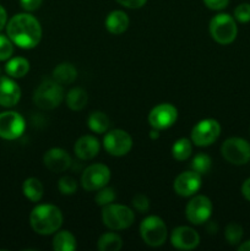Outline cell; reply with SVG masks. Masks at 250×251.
Masks as SVG:
<instances>
[{
    "label": "cell",
    "instance_id": "cell-1",
    "mask_svg": "<svg viewBox=\"0 0 250 251\" xmlns=\"http://www.w3.org/2000/svg\"><path fill=\"white\" fill-rule=\"evenodd\" d=\"M7 37L15 46L32 49L38 46L42 38V27L38 20L31 14H17L7 22Z\"/></svg>",
    "mask_w": 250,
    "mask_h": 251
},
{
    "label": "cell",
    "instance_id": "cell-2",
    "mask_svg": "<svg viewBox=\"0 0 250 251\" xmlns=\"http://www.w3.org/2000/svg\"><path fill=\"white\" fill-rule=\"evenodd\" d=\"M29 223L37 234L50 235L60 229L63 213L54 205H38L29 215Z\"/></svg>",
    "mask_w": 250,
    "mask_h": 251
},
{
    "label": "cell",
    "instance_id": "cell-3",
    "mask_svg": "<svg viewBox=\"0 0 250 251\" xmlns=\"http://www.w3.org/2000/svg\"><path fill=\"white\" fill-rule=\"evenodd\" d=\"M64 100V90L54 78H47L42 81L36 88L33 95V102L39 109L53 110L61 104Z\"/></svg>",
    "mask_w": 250,
    "mask_h": 251
},
{
    "label": "cell",
    "instance_id": "cell-4",
    "mask_svg": "<svg viewBox=\"0 0 250 251\" xmlns=\"http://www.w3.org/2000/svg\"><path fill=\"white\" fill-rule=\"evenodd\" d=\"M210 34L218 44L227 46L233 43L238 36V26L235 19L229 14H218L210 21Z\"/></svg>",
    "mask_w": 250,
    "mask_h": 251
},
{
    "label": "cell",
    "instance_id": "cell-5",
    "mask_svg": "<svg viewBox=\"0 0 250 251\" xmlns=\"http://www.w3.org/2000/svg\"><path fill=\"white\" fill-rule=\"evenodd\" d=\"M103 225L112 230L126 229L135 222V213L130 207L118 203L103 206Z\"/></svg>",
    "mask_w": 250,
    "mask_h": 251
},
{
    "label": "cell",
    "instance_id": "cell-6",
    "mask_svg": "<svg viewBox=\"0 0 250 251\" xmlns=\"http://www.w3.org/2000/svg\"><path fill=\"white\" fill-rule=\"evenodd\" d=\"M140 235L145 244L152 248H158L166 243L167 226L158 216H149L142 220L140 225Z\"/></svg>",
    "mask_w": 250,
    "mask_h": 251
},
{
    "label": "cell",
    "instance_id": "cell-7",
    "mask_svg": "<svg viewBox=\"0 0 250 251\" xmlns=\"http://www.w3.org/2000/svg\"><path fill=\"white\" fill-rule=\"evenodd\" d=\"M221 153L228 163L244 166L250 161V144L242 137H229L222 144Z\"/></svg>",
    "mask_w": 250,
    "mask_h": 251
},
{
    "label": "cell",
    "instance_id": "cell-8",
    "mask_svg": "<svg viewBox=\"0 0 250 251\" xmlns=\"http://www.w3.org/2000/svg\"><path fill=\"white\" fill-rule=\"evenodd\" d=\"M221 135V125L216 119L200 120L191 130V141L199 147L212 145Z\"/></svg>",
    "mask_w": 250,
    "mask_h": 251
},
{
    "label": "cell",
    "instance_id": "cell-9",
    "mask_svg": "<svg viewBox=\"0 0 250 251\" xmlns=\"http://www.w3.org/2000/svg\"><path fill=\"white\" fill-rule=\"evenodd\" d=\"M110 180V171L105 164H91L83 171L81 185L87 191H97L107 185Z\"/></svg>",
    "mask_w": 250,
    "mask_h": 251
},
{
    "label": "cell",
    "instance_id": "cell-10",
    "mask_svg": "<svg viewBox=\"0 0 250 251\" xmlns=\"http://www.w3.org/2000/svg\"><path fill=\"white\" fill-rule=\"evenodd\" d=\"M103 146L110 156L122 157L131 151L132 139L124 130H110L103 139Z\"/></svg>",
    "mask_w": 250,
    "mask_h": 251
},
{
    "label": "cell",
    "instance_id": "cell-11",
    "mask_svg": "<svg viewBox=\"0 0 250 251\" xmlns=\"http://www.w3.org/2000/svg\"><path fill=\"white\" fill-rule=\"evenodd\" d=\"M185 215L191 225H203L212 215V202L205 195L194 196L186 205Z\"/></svg>",
    "mask_w": 250,
    "mask_h": 251
},
{
    "label": "cell",
    "instance_id": "cell-12",
    "mask_svg": "<svg viewBox=\"0 0 250 251\" xmlns=\"http://www.w3.org/2000/svg\"><path fill=\"white\" fill-rule=\"evenodd\" d=\"M26 123L17 112L0 113V137L4 140H16L24 134Z\"/></svg>",
    "mask_w": 250,
    "mask_h": 251
},
{
    "label": "cell",
    "instance_id": "cell-13",
    "mask_svg": "<svg viewBox=\"0 0 250 251\" xmlns=\"http://www.w3.org/2000/svg\"><path fill=\"white\" fill-rule=\"evenodd\" d=\"M178 118V110L171 103H161L152 108L149 114V123L153 129L166 130L169 129Z\"/></svg>",
    "mask_w": 250,
    "mask_h": 251
},
{
    "label": "cell",
    "instance_id": "cell-14",
    "mask_svg": "<svg viewBox=\"0 0 250 251\" xmlns=\"http://www.w3.org/2000/svg\"><path fill=\"white\" fill-rule=\"evenodd\" d=\"M171 244L178 250H194L200 244V235L193 228L181 226L172 230Z\"/></svg>",
    "mask_w": 250,
    "mask_h": 251
},
{
    "label": "cell",
    "instance_id": "cell-15",
    "mask_svg": "<svg viewBox=\"0 0 250 251\" xmlns=\"http://www.w3.org/2000/svg\"><path fill=\"white\" fill-rule=\"evenodd\" d=\"M201 181H202L201 180V174L196 173L195 171L183 172L174 180V191L179 196L189 198V196H193L194 194L200 190Z\"/></svg>",
    "mask_w": 250,
    "mask_h": 251
},
{
    "label": "cell",
    "instance_id": "cell-16",
    "mask_svg": "<svg viewBox=\"0 0 250 251\" xmlns=\"http://www.w3.org/2000/svg\"><path fill=\"white\" fill-rule=\"evenodd\" d=\"M71 157L65 150L63 149H50L43 156V163L53 173H61L65 172L71 166Z\"/></svg>",
    "mask_w": 250,
    "mask_h": 251
},
{
    "label": "cell",
    "instance_id": "cell-17",
    "mask_svg": "<svg viewBox=\"0 0 250 251\" xmlns=\"http://www.w3.org/2000/svg\"><path fill=\"white\" fill-rule=\"evenodd\" d=\"M21 98V88L12 78L0 77V105L2 107H14Z\"/></svg>",
    "mask_w": 250,
    "mask_h": 251
},
{
    "label": "cell",
    "instance_id": "cell-18",
    "mask_svg": "<svg viewBox=\"0 0 250 251\" xmlns=\"http://www.w3.org/2000/svg\"><path fill=\"white\" fill-rule=\"evenodd\" d=\"M100 141L92 135H85L81 136L74 146V152L76 157L82 161H90L93 159L98 153H100Z\"/></svg>",
    "mask_w": 250,
    "mask_h": 251
},
{
    "label": "cell",
    "instance_id": "cell-19",
    "mask_svg": "<svg viewBox=\"0 0 250 251\" xmlns=\"http://www.w3.org/2000/svg\"><path fill=\"white\" fill-rule=\"evenodd\" d=\"M130 20L127 15L122 10H114L105 19V28L113 34H122L127 29Z\"/></svg>",
    "mask_w": 250,
    "mask_h": 251
},
{
    "label": "cell",
    "instance_id": "cell-20",
    "mask_svg": "<svg viewBox=\"0 0 250 251\" xmlns=\"http://www.w3.org/2000/svg\"><path fill=\"white\" fill-rule=\"evenodd\" d=\"M77 77V70L71 63H61L53 70V78L60 85H70Z\"/></svg>",
    "mask_w": 250,
    "mask_h": 251
},
{
    "label": "cell",
    "instance_id": "cell-21",
    "mask_svg": "<svg viewBox=\"0 0 250 251\" xmlns=\"http://www.w3.org/2000/svg\"><path fill=\"white\" fill-rule=\"evenodd\" d=\"M77 248L76 238L69 230H60L53 238V249L55 251H74Z\"/></svg>",
    "mask_w": 250,
    "mask_h": 251
},
{
    "label": "cell",
    "instance_id": "cell-22",
    "mask_svg": "<svg viewBox=\"0 0 250 251\" xmlns=\"http://www.w3.org/2000/svg\"><path fill=\"white\" fill-rule=\"evenodd\" d=\"M87 92L81 87L71 88L66 95V104L71 110H75V112L82 110L87 104Z\"/></svg>",
    "mask_w": 250,
    "mask_h": 251
},
{
    "label": "cell",
    "instance_id": "cell-23",
    "mask_svg": "<svg viewBox=\"0 0 250 251\" xmlns=\"http://www.w3.org/2000/svg\"><path fill=\"white\" fill-rule=\"evenodd\" d=\"M5 71L7 75L12 78H21L27 75L29 71V63L27 59L17 56V58H12L7 61L6 66H5Z\"/></svg>",
    "mask_w": 250,
    "mask_h": 251
},
{
    "label": "cell",
    "instance_id": "cell-24",
    "mask_svg": "<svg viewBox=\"0 0 250 251\" xmlns=\"http://www.w3.org/2000/svg\"><path fill=\"white\" fill-rule=\"evenodd\" d=\"M22 191H24V195L29 201H32V202H38L43 198L44 188L43 184L41 183L39 179L28 178L25 180L24 185H22Z\"/></svg>",
    "mask_w": 250,
    "mask_h": 251
},
{
    "label": "cell",
    "instance_id": "cell-25",
    "mask_svg": "<svg viewBox=\"0 0 250 251\" xmlns=\"http://www.w3.org/2000/svg\"><path fill=\"white\" fill-rule=\"evenodd\" d=\"M87 124L91 131L96 134H104L109 129L110 120L105 113L97 110V112L91 113L87 119Z\"/></svg>",
    "mask_w": 250,
    "mask_h": 251
},
{
    "label": "cell",
    "instance_id": "cell-26",
    "mask_svg": "<svg viewBox=\"0 0 250 251\" xmlns=\"http://www.w3.org/2000/svg\"><path fill=\"white\" fill-rule=\"evenodd\" d=\"M97 248L100 251H119L123 248V240L117 233H104L98 239Z\"/></svg>",
    "mask_w": 250,
    "mask_h": 251
},
{
    "label": "cell",
    "instance_id": "cell-27",
    "mask_svg": "<svg viewBox=\"0 0 250 251\" xmlns=\"http://www.w3.org/2000/svg\"><path fill=\"white\" fill-rule=\"evenodd\" d=\"M193 153V141L189 139H179L172 146V156L176 161H186Z\"/></svg>",
    "mask_w": 250,
    "mask_h": 251
},
{
    "label": "cell",
    "instance_id": "cell-28",
    "mask_svg": "<svg viewBox=\"0 0 250 251\" xmlns=\"http://www.w3.org/2000/svg\"><path fill=\"white\" fill-rule=\"evenodd\" d=\"M244 235V229L242 226L237 222H230L225 229V238L230 245H237L242 242V238Z\"/></svg>",
    "mask_w": 250,
    "mask_h": 251
},
{
    "label": "cell",
    "instance_id": "cell-29",
    "mask_svg": "<svg viewBox=\"0 0 250 251\" xmlns=\"http://www.w3.org/2000/svg\"><path fill=\"white\" fill-rule=\"evenodd\" d=\"M211 167H212L211 157L205 153L196 154L193 158V162H191V168H193V171L201 174V176H202V174H207L208 172H210Z\"/></svg>",
    "mask_w": 250,
    "mask_h": 251
},
{
    "label": "cell",
    "instance_id": "cell-30",
    "mask_svg": "<svg viewBox=\"0 0 250 251\" xmlns=\"http://www.w3.org/2000/svg\"><path fill=\"white\" fill-rule=\"evenodd\" d=\"M115 191L113 188L109 186H103L102 189L97 190V194L95 196V201L98 206H107L109 203H113V201L115 200Z\"/></svg>",
    "mask_w": 250,
    "mask_h": 251
},
{
    "label": "cell",
    "instance_id": "cell-31",
    "mask_svg": "<svg viewBox=\"0 0 250 251\" xmlns=\"http://www.w3.org/2000/svg\"><path fill=\"white\" fill-rule=\"evenodd\" d=\"M58 189L63 195H74L77 190V183L70 176H64L59 179Z\"/></svg>",
    "mask_w": 250,
    "mask_h": 251
},
{
    "label": "cell",
    "instance_id": "cell-32",
    "mask_svg": "<svg viewBox=\"0 0 250 251\" xmlns=\"http://www.w3.org/2000/svg\"><path fill=\"white\" fill-rule=\"evenodd\" d=\"M14 53V43L6 36L0 34V61L7 60Z\"/></svg>",
    "mask_w": 250,
    "mask_h": 251
},
{
    "label": "cell",
    "instance_id": "cell-33",
    "mask_svg": "<svg viewBox=\"0 0 250 251\" xmlns=\"http://www.w3.org/2000/svg\"><path fill=\"white\" fill-rule=\"evenodd\" d=\"M235 21L240 24H248L250 22V4L249 2H242L234 9Z\"/></svg>",
    "mask_w": 250,
    "mask_h": 251
},
{
    "label": "cell",
    "instance_id": "cell-34",
    "mask_svg": "<svg viewBox=\"0 0 250 251\" xmlns=\"http://www.w3.org/2000/svg\"><path fill=\"white\" fill-rule=\"evenodd\" d=\"M132 206L140 213H145L150 210V200L144 194H136L132 198Z\"/></svg>",
    "mask_w": 250,
    "mask_h": 251
},
{
    "label": "cell",
    "instance_id": "cell-35",
    "mask_svg": "<svg viewBox=\"0 0 250 251\" xmlns=\"http://www.w3.org/2000/svg\"><path fill=\"white\" fill-rule=\"evenodd\" d=\"M203 4L210 10L220 11V10L225 9L229 4V0H203Z\"/></svg>",
    "mask_w": 250,
    "mask_h": 251
},
{
    "label": "cell",
    "instance_id": "cell-36",
    "mask_svg": "<svg viewBox=\"0 0 250 251\" xmlns=\"http://www.w3.org/2000/svg\"><path fill=\"white\" fill-rule=\"evenodd\" d=\"M42 1L43 0H20V5L27 12H32L36 11V10H38L41 7Z\"/></svg>",
    "mask_w": 250,
    "mask_h": 251
},
{
    "label": "cell",
    "instance_id": "cell-37",
    "mask_svg": "<svg viewBox=\"0 0 250 251\" xmlns=\"http://www.w3.org/2000/svg\"><path fill=\"white\" fill-rule=\"evenodd\" d=\"M120 5L127 9H140L147 2V0H117Z\"/></svg>",
    "mask_w": 250,
    "mask_h": 251
},
{
    "label": "cell",
    "instance_id": "cell-38",
    "mask_svg": "<svg viewBox=\"0 0 250 251\" xmlns=\"http://www.w3.org/2000/svg\"><path fill=\"white\" fill-rule=\"evenodd\" d=\"M242 194H243V196H244V198L250 202V178H248L247 180L243 183Z\"/></svg>",
    "mask_w": 250,
    "mask_h": 251
},
{
    "label": "cell",
    "instance_id": "cell-39",
    "mask_svg": "<svg viewBox=\"0 0 250 251\" xmlns=\"http://www.w3.org/2000/svg\"><path fill=\"white\" fill-rule=\"evenodd\" d=\"M6 21H7V15L6 11H5L4 7L0 5V31L6 26Z\"/></svg>",
    "mask_w": 250,
    "mask_h": 251
},
{
    "label": "cell",
    "instance_id": "cell-40",
    "mask_svg": "<svg viewBox=\"0 0 250 251\" xmlns=\"http://www.w3.org/2000/svg\"><path fill=\"white\" fill-rule=\"evenodd\" d=\"M238 251H250V239L242 243V244L238 247Z\"/></svg>",
    "mask_w": 250,
    "mask_h": 251
}]
</instances>
